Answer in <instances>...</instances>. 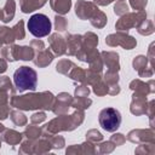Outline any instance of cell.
<instances>
[{"instance_id": "1", "label": "cell", "mask_w": 155, "mask_h": 155, "mask_svg": "<svg viewBox=\"0 0 155 155\" xmlns=\"http://www.w3.org/2000/svg\"><path fill=\"white\" fill-rule=\"evenodd\" d=\"M13 82L18 91L35 90L38 84V74L29 67H21L13 74Z\"/></svg>"}, {"instance_id": "3", "label": "cell", "mask_w": 155, "mask_h": 155, "mask_svg": "<svg viewBox=\"0 0 155 155\" xmlns=\"http://www.w3.org/2000/svg\"><path fill=\"white\" fill-rule=\"evenodd\" d=\"M99 124L103 130L108 132H114L120 127L121 114L115 108H104L99 113Z\"/></svg>"}, {"instance_id": "2", "label": "cell", "mask_w": 155, "mask_h": 155, "mask_svg": "<svg viewBox=\"0 0 155 155\" xmlns=\"http://www.w3.org/2000/svg\"><path fill=\"white\" fill-rule=\"evenodd\" d=\"M27 27L29 33L35 38H44L51 31V21L46 15L35 13L28 19Z\"/></svg>"}]
</instances>
